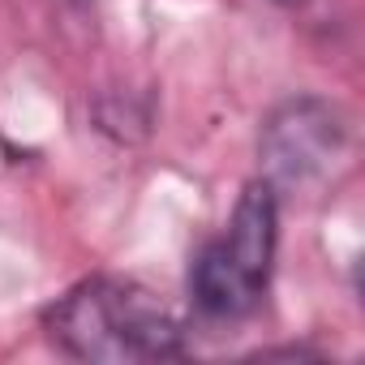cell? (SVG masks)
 I'll use <instances>...</instances> for the list:
<instances>
[{
    "instance_id": "obj_3",
    "label": "cell",
    "mask_w": 365,
    "mask_h": 365,
    "mask_svg": "<svg viewBox=\"0 0 365 365\" xmlns=\"http://www.w3.org/2000/svg\"><path fill=\"white\" fill-rule=\"evenodd\" d=\"M348 155V116L322 95L279 99L258 133V176L275 194L309 190Z\"/></svg>"
},
{
    "instance_id": "obj_4",
    "label": "cell",
    "mask_w": 365,
    "mask_h": 365,
    "mask_svg": "<svg viewBox=\"0 0 365 365\" xmlns=\"http://www.w3.org/2000/svg\"><path fill=\"white\" fill-rule=\"evenodd\" d=\"M275 5H288L292 9V5H305V0H275Z\"/></svg>"
},
{
    "instance_id": "obj_2",
    "label": "cell",
    "mask_w": 365,
    "mask_h": 365,
    "mask_svg": "<svg viewBox=\"0 0 365 365\" xmlns=\"http://www.w3.org/2000/svg\"><path fill=\"white\" fill-rule=\"evenodd\" d=\"M275 254H279V194L258 176L241 190L224 232L207 241L202 254L194 258L190 271L194 305L220 322L250 318L271 288Z\"/></svg>"
},
{
    "instance_id": "obj_1",
    "label": "cell",
    "mask_w": 365,
    "mask_h": 365,
    "mask_svg": "<svg viewBox=\"0 0 365 365\" xmlns=\"http://www.w3.org/2000/svg\"><path fill=\"white\" fill-rule=\"evenodd\" d=\"M48 339L73 361H176L185 356V322L150 288L116 275L78 279L43 309Z\"/></svg>"
}]
</instances>
